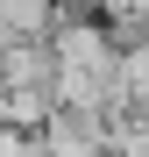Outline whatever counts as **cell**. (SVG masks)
Returning a JSON list of instances; mask_svg holds the SVG:
<instances>
[{
    "instance_id": "7a4b0ae2",
    "label": "cell",
    "mask_w": 149,
    "mask_h": 157,
    "mask_svg": "<svg viewBox=\"0 0 149 157\" xmlns=\"http://www.w3.org/2000/svg\"><path fill=\"white\" fill-rule=\"evenodd\" d=\"M0 157H50V136H43V128H14V121H0Z\"/></svg>"
},
{
    "instance_id": "6da1fadb",
    "label": "cell",
    "mask_w": 149,
    "mask_h": 157,
    "mask_svg": "<svg viewBox=\"0 0 149 157\" xmlns=\"http://www.w3.org/2000/svg\"><path fill=\"white\" fill-rule=\"evenodd\" d=\"M57 107V86H0V121L14 128H43Z\"/></svg>"
}]
</instances>
